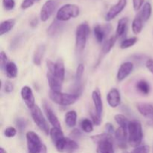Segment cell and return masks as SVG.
<instances>
[{
    "label": "cell",
    "mask_w": 153,
    "mask_h": 153,
    "mask_svg": "<svg viewBox=\"0 0 153 153\" xmlns=\"http://www.w3.org/2000/svg\"><path fill=\"white\" fill-rule=\"evenodd\" d=\"M43 108H44L45 113L46 114V117H47L48 120L50 123L51 125L53 127H57V128H61V123H60L59 120H58V117L54 113L53 111L49 108L46 103H43Z\"/></svg>",
    "instance_id": "cell-16"
},
{
    "label": "cell",
    "mask_w": 153,
    "mask_h": 153,
    "mask_svg": "<svg viewBox=\"0 0 153 153\" xmlns=\"http://www.w3.org/2000/svg\"><path fill=\"white\" fill-rule=\"evenodd\" d=\"M84 72H85V65H84L83 64H79V65H78L76 73V81H77V82H79V83L81 82V80H82Z\"/></svg>",
    "instance_id": "cell-36"
},
{
    "label": "cell",
    "mask_w": 153,
    "mask_h": 153,
    "mask_svg": "<svg viewBox=\"0 0 153 153\" xmlns=\"http://www.w3.org/2000/svg\"><path fill=\"white\" fill-rule=\"evenodd\" d=\"M47 79L48 83H49V87L51 88V91H61L62 88L63 82L58 80V79L52 76L50 73H47Z\"/></svg>",
    "instance_id": "cell-21"
},
{
    "label": "cell",
    "mask_w": 153,
    "mask_h": 153,
    "mask_svg": "<svg viewBox=\"0 0 153 153\" xmlns=\"http://www.w3.org/2000/svg\"><path fill=\"white\" fill-rule=\"evenodd\" d=\"M152 153H153V149H152Z\"/></svg>",
    "instance_id": "cell-51"
},
{
    "label": "cell",
    "mask_w": 153,
    "mask_h": 153,
    "mask_svg": "<svg viewBox=\"0 0 153 153\" xmlns=\"http://www.w3.org/2000/svg\"><path fill=\"white\" fill-rule=\"evenodd\" d=\"M61 28H62L61 22L56 19L55 21H53V22L47 28V34L49 36H55V34H57L59 32Z\"/></svg>",
    "instance_id": "cell-27"
},
{
    "label": "cell",
    "mask_w": 153,
    "mask_h": 153,
    "mask_svg": "<svg viewBox=\"0 0 153 153\" xmlns=\"http://www.w3.org/2000/svg\"><path fill=\"white\" fill-rule=\"evenodd\" d=\"M146 68L148 69V70L153 74V60L152 59H149L146 61Z\"/></svg>",
    "instance_id": "cell-47"
},
{
    "label": "cell",
    "mask_w": 153,
    "mask_h": 153,
    "mask_svg": "<svg viewBox=\"0 0 153 153\" xmlns=\"http://www.w3.org/2000/svg\"><path fill=\"white\" fill-rule=\"evenodd\" d=\"M132 1L133 7H134V10H136V11H137V10H139L141 8L143 2H144V0H132Z\"/></svg>",
    "instance_id": "cell-44"
},
{
    "label": "cell",
    "mask_w": 153,
    "mask_h": 153,
    "mask_svg": "<svg viewBox=\"0 0 153 153\" xmlns=\"http://www.w3.org/2000/svg\"><path fill=\"white\" fill-rule=\"evenodd\" d=\"M15 22L16 21L14 19H9L1 22L0 25V35L2 36L6 33L9 32L13 28Z\"/></svg>",
    "instance_id": "cell-25"
},
{
    "label": "cell",
    "mask_w": 153,
    "mask_h": 153,
    "mask_svg": "<svg viewBox=\"0 0 153 153\" xmlns=\"http://www.w3.org/2000/svg\"><path fill=\"white\" fill-rule=\"evenodd\" d=\"M115 138L118 143V146L122 149L126 148L127 140H128V131L120 127L115 131Z\"/></svg>",
    "instance_id": "cell-14"
},
{
    "label": "cell",
    "mask_w": 153,
    "mask_h": 153,
    "mask_svg": "<svg viewBox=\"0 0 153 153\" xmlns=\"http://www.w3.org/2000/svg\"><path fill=\"white\" fill-rule=\"evenodd\" d=\"M114 120L117 122V123L120 126V127L123 128V129L128 131V124L130 121L123 114H117L114 116Z\"/></svg>",
    "instance_id": "cell-31"
},
{
    "label": "cell",
    "mask_w": 153,
    "mask_h": 153,
    "mask_svg": "<svg viewBox=\"0 0 153 153\" xmlns=\"http://www.w3.org/2000/svg\"><path fill=\"white\" fill-rule=\"evenodd\" d=\"M97 153H114L113 140H105L98 143L97 149Z\"/></svg>",
    "instance_id": "cell-19"
},
{
    "label": "cell",
    "mask_w": 153,
    "mask_h": 153,
    "mask_svg": "<svg viewBox=\"0 0 153 153\" xmlns=\"http://www.w3.org/2000/svg\"><path fill=\"white\" fill-rule=\"evenodd\" d=\"M149 152H150L149 146L147 145H143V146H139L134 148V150L131 153H149Z\"/></svg>",
    "instance_id": "cell-38"
},
{
    "label": "cell",
    "mask_w": 153,
    "mask_h": 153,
    "mask_svg": "<svg viewBox=\"0 0 153 153\" xmlns=\"http://www.w3.org/2000/svg\"><path fill=\"white\" fill-rule=\"evenodd\" d=\"M92 100L94 102V107H95V111L97 112L99 116L102 117L103 111V104L102 100L101 94L99 90H95L92 93Z\"/></svg>",
    "instance_id": "cell-17"
},
{
    "label": "cell",
    "mask_w": 153,
    "mask_h": 153,
    "mask_svg": "<svg viewBox=\"0 0 153 153\" xmlns=\"http://www.w3.org/2000/svg\"><path fill=\"white\" fill-rule=\"evenodd\" d=\"M66 125L70 128H73L76 125L77 122V113L75 111H70L67 112L64 117Z\"/></svg>",
    "instance_id": "cell-23"
},
{
    "label": "cell",
    "mask_w": 153,
    "mask_h": 153,
    "mask_svg": "<svg viewBox=\"0 0 153 153\" xmlns=\"http://www.w3.org/2000/svg\"><path fill=\"white\" fill-rule=\"evenodd\" d=\"M134 65L131 62H125L122 64L118 70L117 78L119 82H122L124 79H126L132 72Z\"/></svg>",
    "instance_id": "cell-12"
},
{
    "label": "cell",
    "mask_w": 153,
    "mask_h": 153,
    "mask_svg": "<svg viewBox=\"0 0 153 153\" xmlns=\"http://www.w3.org/2000/svg\"><path fill=\"white\" fill-rule=\"evenodd\" d=\"M3 7L6 10H13L15 7L14 0H2Z\"/></svg>",
    "instance_id": "cell-39"
},
{
    "label": "cell",
    "mask_w": 153,
    "mask_h": 153,
    "mask_svg": "<svg viewBox=\"0 0 153 153\" xmlns=\"http://www.w3.org/2000/svg\"><path fill=\"white\" fill-rule=\"evenodd\" d=\"M0 63H1V67L2 69H4V67L6 66V64L8 63L7 56L3 51H1V53H0Z\"/></svg>",
    "instance_id": "cell-43"
},
{
    "label": "cell",
    "mask_w": 153,
    "mask_h": 153,
    "mask_svg": "<svg viewBox=\"0 0 153 153\" xmlns=\"http://www.w3.org/2000/svg\"><path fill=\"white\" fill-rule=\"evenodd\" d=\"M91 117L92 119L93 123L95 124L96 126H100L102 123V117L99 116L96 111L91 112Z\"/></svg>",
    "instance_id": "cell-40"
},
{
    "label": "cell",
    "mask_w": 153,
    "mask_h": 153,
    "mask_svg": "<svg viewBox=\"0 0 153 153\" xmlns=\"http://www.w3.org/2000/svg\"><path fill=\"white\" fill-rule=\"evenodd\" d=\"M105 130L106 131V133L111 134V135H112L114 133H115L114 128L113 125L111 123H108L105 124Z\"/></svg>",
    "instance_id": "cell-45"
},
{
    "label": "cell",
    "mask_w": 153,
    "mask_h": 153,
    "mask_svg": "<svg viewBox=\"0 0 153 153\" xmlns=\"http://www.w3.org/2000/svg\"><path fill=\"white\" fill-rule=\"evenodd\" d=\"M49 134L52 140L53 143H56L57 142L59 141L62 138H64V136L63 134V131L61 128H57V127H53L49 131Z\"/></svg>",
    "instance_id": "cell-26"
},
{
    "label": "cell",
    "mask_w": 153,
    "mask_h": 153,
    "mask_svg": "<svg viewBox=\"0 0 153 153\" xmlns=\"http://www.w3.org/2000/svg\"><path fill=\"white\" fill-rule=\"evenodd\" d=\"M82 135V133L81 131H79V129H74L70 132V136L74 138H77V137H79L80 136Z\"/></svg>",
    "instance_id": "cell-48"
},
{
    "label": "cell",
    "mask_w": 153,
    "mask_h": 153,
    "mask_svg": "<svg viewBox=\"0 0 153 153\" xmlns=\"http://www.w3.org/2000/svg\"><path fill=\"white\" fill-rule=\"evenodd\" d=\"M13 90V85H12L10 82H7L4 85V91L6 93H10L12 92Z\"/></svg>",
    "instance_id": "cell-46"
},
{
    "label": "cell",
    "mask_w": 153,
    "mask_h": 153,
    "mask_svg": "<svg viewBox=\"0 0 153 153\" xmlns=\"http://www.w3.org/2000/svg\"><path fill=\"white\" fill-rule=\"evenodd\" d=\"M152 5H151L150 3L146 2L143 4L141 10L137 13V16L143 20V22H145L149 20V18H150L151 14H152Z\"/></svg>",
    "instance_id": "cell-20"
},
{
    "label": "cell",
    "mask_w": 153,
    "mask_h": 153,
    "mask_svg": "<svg viewBox=\"0 0 153 153\" xmlns=\"http://www.w3.org/2000/svg\"><path fill=\"white\" fill-rule=\"evenodd\" d=\"M40 1V0H23L21 4V8L27 9L28 7H31L36 1Z\"/></svg>",
    "instance_id": "cell-42"
},
{
    "label": "cell",
    "mask_w": 153,
    "mask_h": 153,
    "mask_svg": "<svg viewBox=\"0 0 153 153\" xmlns=\"http://www.w3.org/2000/svg\"><path fill=\"white\" fill-rule=\"evenodd\" d=\"M16 125L18 130L20 132H22L25 129V127L27 126V121L24 118H18L16 120Z\"/></svg>",
    "instance_id": "cell-37"
},
{
    "label": "cell",
    "mask_w": 153,
    "mask_h": 153,
    "mask_svg": "<svg viewBox=\"0 0 153 153\" xmlns=\"http://www.w3.org/2000/svg\"><path fill=\"white\" fill-rule=\"evenodd\" d=\"M49 98L56 104L63 106L71 105L79 99L78 94H64L61 91H49Z\"/></svg>",
    "instance_id": "cell-2"
},
{
    "label": "cell",
    "mask_w": 153,
    "mask_h": 153,
    "mask_svg": "<svg viewBox=\"0 0 153 153\" xmlns=\"http://www.w3.org/2000/svg\"><path fill=\"white\" fill-rule=\"evenodd\" d=\"M30 110H31V117H32L33 120L35 123L36 125L37 126V127L46 134H49V131H49V125H48L47 121L45 119L40 108L37 105H35Z\"/></svg>",
    "instance_id": "cell-6"
},
{
    "label": "cell",
    "mask_w": 153,
    "mask_h": 153,
    "mask_svg": "<svg viewBox=\"0 0 153 153\" xmlns=\"http://www.w3.org/2000/svg\"><path fill=\"white\" fill-rule=\"evenodd\" d=\"M4 70L7 76L10 79H15L17 76L18 69L14 62L9 61L4 67Z\"/></svg>",
    "instance_id": "cell-24"
},
{
    "label": "cell",
    "mask_w": 153,
    "mask_h": 153,
    "mask_svg": "<svg viewBox=\"0 0 153 153\" xmlns=\"http://www.w3.org/2000/svg\"><path fill=\"white\" fill-rule=\"evenodd\" d=\"M137 108L142 116L153 120V106L149 103L140 102L137 105Z\"/></svg>",
    "instance_id": "cell-15"
},
{
    "label": "cell",
    "mask_w": 153,
    "mask_h": 153,
    "mask_svg": "<svg viewBox=\"0 0 153 153\" xmlns=\"http://www.w3.org/2000/svg\"><path fill=\"white\" fill-rule=\"evenodd\" d=\"M45 51H46V46L44 44H40L37 46L33 55V62L35 65L40 66L41 64Z\"/></svg>",
    "instance_id": "cell-18"
},
{
    "label": "cell",
    "mask_w": 153,
    "mask_h": 153,
    "mask_svg": "<svg viewBox=\"0 0 153 153\" xmlns=\"http://www.w3.org/2000/svg\"><path fill=\"white\" fill-rule=\"evenodd\" d=\"M128 19L127 17H123L118 21L117 27L116 30V34L115 35L118 37H121L126 34L127 31V26H128Z\"/></svg>",
    "instance_id": "cell-22"
},
{
    "label": "cell",
    "mask_w": 153,
    "mask_h": 153,
    "mask_svg": "<svg viewBox=\"0 0 153 153\" xmlns=\"http://www.w3.org/2000/svg\"><path fill=\"white\" fill-rule=\"evenodd\" d=\"M0 153H7V152H6V150L4 148L1 147L0 148Z\"/></svg>",
    "instance_id": "cell-50"
},
{
    "label": "cell",
    "mask_w": 153,
    "mask_h": 153,
    "mask_svg": "<svg viewBox=\"0 0 153 153\" xmlns=\"http://www.w3.org/2000/svg\"><path fill=\"white\" fill-rule=\"evenodd\" d=\"M90 31V26L87 22L80 24L76 28V47L79 52H82L85 49Z\"/></svg>",
    "instance_id": "cell-4"
},
{
    "label": "cell",
    "mask_w": 153,
    "mask_h": 153,
    "mask_svg": "<svg viewBox=\"0 0 153 153\" xmlns=\"http://www.w3.org/2000/svg\"><path fill=\"white\" fill-rule=\"evenodd\" d=\"M136 88L141 94H144V95H148L150 93V85L145 80L139 81L136 85Z\"/></svg>",
    "instance_id": "cell-30"
},
{
    "label": "cell",
    "mask_w": 153,
    "mask_h": 153,
    "mask_svg": "<svg viewBox=\"0 0 153 153\" xmlns=\"http://www.w3.org/2000/svg\"><path fill=\"white\" fill-rule=\"evenodd\" d=\"M37 23H38V20H37V18H34V19H33L31 21V22H30V25H31V26L33 27V28H34V27L37 26Z\"/></svg>",
    "instance_id": "cell-49"
},
{
    "label": "cell",
    "mask_w": 153,
    "mask_h": 153,
    "mask_svg": "<svg viewBox=\"0 0 153 153\" xmlns=\"http://www.w3.org/2000/svg\"><path fill=\"white\" fill-rule=\"evenodd\" d=\"M4 134L5 137H8V138L13 137L16 134V129L14 127H8L4 130Z\"/></svg>",
    "instance_id": "cell-41"
},
{
    "label": "cell",
    "mask_w": 153,
    "mask_h": 153,
    "mask_svg": "<svg viewBox=\"0 0 153 153\" xmlns=\"http://www.w3.org/2000/svg\"><path fill=\"white\" fill-rule=\"evenodd\" d=\"M107 101L111 108H117L119 106L121 102V97L119 91L116 88L111 90L107 95Z\"/></svg>",
    "instance_id": "cell-13"
},
{
    "label": "cell",
    "mask_w": 153,
    "mask_h": 153,
    "mask_svg": "<svg viewBox=\"0 0 153 153\" xmlns=\"http://www.w3.org/2000/svg\"><path fill=\"white\" fill-rule=\"evenodd\" d=\"M111 29V26L109 24L105 25H96L94 28V33L97 41L99 43H101L104 40L106 34L110 32Z\"/></svg>",
    "instance_id": "cell-11"
},
{
    "label": "cell",
    "mask_w": 153,
    "mask_h": 153,
    "mask_svg": "<svg viewBox=\"0 0 153 153\" xmlns=\"http://www.w3.org/2000/svg\"><path fill=\"white\" fill-rule=\"evenodd\" d=\"M91 139H92V140L94 143H97V144L99 143H100V142L105 141V140H113L112 135L108 134V133H103V134H100L92 136Z\"/></svg>",
    "instance_id": "cell-32"
},
{
    "label": "cell",
    "mask_w": 153,
    "mask_h": 153,
    "mask_svg": "<svg viewBox=\"0 0 153 153\" xmlns=\"http://www.w3.org/2000/svg\"><path fill=\"white\" fill-rule=\"evenodd\" d=\"M137 42V37H130V38L126 39L124 40L123 41H122V43H120V49H128V48L131 47V46H134L136 43Z\"/></svg>",
    "instance_id": "cell-34"
},
{
    "label": "cell",
    "mask_w": 153,
    "mask_h": 153,
    "mask_svg": "<svg viewBox=\"0 0 153 153\" xmlns=\"http://www.w3.org/2000/svg\"><path fill=\"white\" fill-rule=\"evenodd\" d=\"M79 7L76 4H67L63 5L57 12L56 19L61 22H65L71 18L77 17L79 15Z\"/></svg>",
    "instance_id": "cell-5"
},
{
    "label": "cell",
    "mask_w": 153,
    "mask_h": 153,
    "mask_svg": "<svg viewBox=\"0 0 153 153\" xmlns=\"http://www.w3.org/2000/svg\"><path fill=\"white\" fill-rule=\"evenodd\" d=\"M117 40V37L116 35H114L111 36L108 40H106L105 43L103 45L102 49V52L103 55L108 53L111 50V49L114 47L115 43H116Z\"/></svg>",
    "instance_id": "cell-29"
},
{
    "label": "cell",
    "mask_w": 153,
    "mask_h": 153,
    "mask_svg": "<svg viewBox=\"0 0 153 153\" xmlns=\"http://www.w3.org/2000/svg\"><path fill=\"white\" fill-rule=\"evenodd\" d=\"M127 4V0H118L117 3L109 9L108 13L105 15V20L111 21L114 19L118 14L122 12V10L125 8Z\"/></svg>",
    "instance_id": "cell-9"
},
{
    "label": "cell",
    "mask_w": 153,
    "mask_h": 153,
    "mask_svg": "<svg viewBox=\"0 0 153 153\" xmlns=\"http://www.w3.org/2000/svg\"><path fill=\"white\" fill-rule=\"evenodd\" d=\"M27 146L29 153H46V146L42 143L39 136L34 131L26 133Z\"/></svg>",
    "instance_id": "cell-3"
},
{
    "label": "cell",
    "mask_w": 153,
    "mask_h": 153,
    "mask_svg": "<svg viewBox=\"0 0 153 153\" xmlns=\"http://www.w3.org/2000/svg\"><path fill=\"white\" fill-rule=\"evenodd\" d=\"M58 4V0H47L43 4L40 13V19L43 22H46V20L49 19V17L52 16V13H54V11L56 9Z\"/></svg>",
    "instance_id": "cell-8"
},
{
    "label": "cell",
    "mask_w": 153,
    "mask_h": 153,
    "mask_svg": "<svg viewBox=\"0 0 153 153\" xmlns=\"http://www.w3.org/2000/svg\"><path fill=\"white\" fill-rule=\"evenodd\" d=\"M48 68V73L55 76L58 80L64 82L65 77V67L64 61L59 59L56 63H53L51 61H47L46 62Z\"/></svg>",
    "instance_id": "cell-7"
},
{
    "label": "cell",
    "mask_w": 153,
    "mask_h": 153,
    "mask_svg": "<svg viewBox=\"0 0 153 153\" xmlns=\"http://www.w3.org/2000/svg\"><path fill=\"white\" fill-rule=\"evenodd\" d=\"M142 125L138 120L130 121L128 128V141L132 147H137L143 140Z\"/></svg>",
    "instance_id": "cell-1"
},
{
    "label": "cell",
    "mask_w": 153,
    "mask_h": 153,
    "mask_svg": "<svg viewBox=\"0 0 153 153\" xmlns=\"http://www.w3.org/2000/svg\"><path fill=\"white\" fill-rule=\"evenodd\" d=\"M67 137H64L61 140H60L59 141L57 142L56 143H55V147H56L57 150L60 152H65V147L66 144H67Z\"/></svg>",
    "instance_id": "cell-35"
},
{
    "label": "cell",
    "mask_w": 153,
    "mask_h": 153,
    "mask_svg": "<svg viewBox=\"0 0 153 153\" xmlns=\"http://www.w3.org/2000/svg\"><path fill=\"white\" fill-rule=\"evenodd\" d=\"M80 125L81 127H82V129L86 133L92 132L93 130H94L93 122L91 120H90L89 119H86V118L83 119L81 121Z\"/></svg>",
    "instance_id": "cell-33"
},
{
    "label": "cell",
    "mask_w": 153,
    "mask_h": 153,
    "mask_svg": "<svg viewBox=\"0 0 153 153\" xmlns=\"http://www.w3.org/2000/svg\"><path fill=\"white\" fill-rule=\"evenodd\" d=\"M143 23L144 22H143V20L137 15L133 20L132 24H131V28H132V31L134 34L137 35L141 32L143 27Z\"/></svg>",
    "instance_id": "cell-28"
},
{
    "label": "cell",
    "mask_w": 153,
    "mask_h": 153,
    "mask_svg": "<svg viewBox=\"0 0 153 153\" xmlns=\"http://www.w3.org/2000/svg\"><path fill=\"white\" fill-rule=\"evenodd\" d=\"M21 97L28 108L31 109L35 105V98L30 87L24 86L21 89Z\"/></svg>",
    "instance_id": "cell-10"
}]
</instances>
